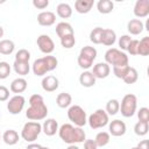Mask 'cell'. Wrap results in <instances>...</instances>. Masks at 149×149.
Segmentation results:
<instances>
[{
	"label": "cell",
	"instance_id": "6da1fadb",
	"mask_svg": "<svg viewBox=\"0 0 149 149\" xmlns=\"http://www.w3.org/2000/svg\"><path fill=\"white\" fill-rule=\"evenodd\" d=\"M48 115V107L41 94H33L29 98V107L26 111V116L30 121L44 120Z\"/></svg>",
	"mask_w": 149,
	"mask_h": 149
},
{
	"label": "cell",
	"instance_id": "7a4b0ae2",
	"mask_svg": "<svg viewBox=\"0 0 149 149\" xmlns=\"http://www.w3.org/2000/svg\"><path fill=\"white\" fill-rule=\"evenodd\" d=\"M58 135L64 143L77 144L83 143L86 140V134L81 127L73 126L71 123H64L58 128Z\"/></svg>",
	"mask_w": 149,
	"mask_h": 149
},
{
	"label": "cell",
	"instance_id": "3957f363",
	"mask_svg": "<svg viewBox=\"0 0 149 149\" xmlns=\"http://www.w3.org/2000/svg\"><path fill=\"white\" fill-rule=\"evenodd\" d=\"M58 66V61L55 56L51 55H47L44 57L37 58L34 61L33 65H31V70L33 73L37 77H43L45 76L48 72L54 71L56 68Z\"/></svg>",
	"mask_w": 149,
	"mask_h": 149
},
{
	"label": "cell",
	"instance_id": "277c9868",
	"mask_svg": "<svg viewBox=\"0 0 149 149\" xmlns=\"http://www.w3.org/2000/svg\"><path fill=\"white\" fill-rule=\"evenodd\" d=\"M95 58H97V49L91 45H85L79 51L77 63L79 68H81L83 70H88L90 68L93 66V62L95 61Z\"/></svg>",
	"mask_w": 149,
	"mask_h": 149
},
{
	"label": "cell",
	"instance_id": "5b68a950",
	"mask_svg": "<svg viewBox=\"0 0 149 149\" xmlns=\"http://www.w3.org/2000/svg\"><path fill=\"white\" fill-rule=\"evenodd\" d=\"M105 63L108 65L115 66H126L128 65V56L126 52L116 48H109L105 52Z\"/></svg>",
	"mask_w": 149,
	"mask_h": 149
},
{
	"label": "cell",
	"instance_id": "8992f818",
	"mask_svg": "<svg viewBox=\"0 0 149 149\" xmlns=\"http://www.w3.org/2000/svg\"><path fill=\"white\" fill-rule=\"evenodd\" d=\"M42 132V125L37 121H28L21 129V137L29 143H33Z\"/></svg>",
	"mask_w": 149,
	"mask_h": 149
},
{
	"label": "cell",
	"instance_id": "52a82bcc",
	"mask_svg": "<svg viewBox=\"0 0 149 149\" xmlns=\"http://www.w3.org/2000/svg\"><path fill=\"white\" fill-rule=\"evenodd\" d=\"M137 108V98L135 94L128 93L126 95H123L121 104H120V109L119 112L121 113L122 116L125 118H132Z\"/></svg>",
	"mask_w": 149,
	"mask_h": 149
},
{
	"label": "cell",
	"instance_id": "ba28073f",
	"mask_svg": "<svg viewBox=\"0 0 149 149\" xmlns=\"http://www.w3.org/2000/svg\"><path fill=\"white\" fill-rule=\"evenodd\" d=\"M68 118L77 127H84L87 123V116L84 108L79 105H71L68 109Z\"/></svg>",
	"mask_w": 149,
	"mask_h": 149
},
{
	"label": "cell",
	"instance_id": "9c48e42d",
	"mask_svg": "<svg viewBox=\"0 0 149 149\" xmlns=\"http://www.w3.org/2000/svg\"><path fill=\"white\" fill-rule=\"evenodd\" d=\"M108 122H109V115L105 112V109H101V108L93 112L87 119V123L92 129L102 128L107 126Z\"/></svg>",
	"mask_w": 149,
	"mask_h": 149
},
{
	"label": "cell",
	"instance_id": "30bf717a",
	"mask_svg": "<svg viewBox=\"0 0 149 149\" xmlns=\"http://www.w3.org/2000/svg\"><path fill=\"white\" fill-rule=\"evenodd\" d=\"M24 104H26V99L23 95L21 94H15L14 97L9 98L8 99V102H7V109L10 114L13 115H16V114H20L23 108H24Z\"/></svg>",
	"mask_w": 149,
	"mask_h": 149
},
{
	"label": "cell",
	"instance_id": "8fae6325",
	"mask_svg": "<svg viewBox=\"0 0 149 149\" xmlns=\"http://www.w3.org/2000/svg\"><path fill=\"white\" fill-rule=\"evenodd\" d=\"M36 44H37L40 51L45 55H51V52L55 50V43H54L52 38L47 34L40 35L36 40Z\"/></svg>",
	"mask_w": 149,
	"mask_h": 149
},
{
	"label": "cell",
	"instance_id": "7c38bea8",
	"mask_svg": "<svg viewBox=\"0 0 149 149\" xmlns=\"http://www.w3.org/2000/svg\"><path fill=\"white\" fill-rule=\"evenodd\" d=\"M108 130H109V135L119 137V136H123L126 134L127 127L123 121L115 119V120L108 122Z\"/></svg>",
	"mask_w": 149,
	"mask_h": 149
},
{
	"label": "cell",
	"instance_id": "4fadbf2b",
	"mask_svg": "<svg viewBox=\"0 0 149 149\" xmlns=\"http://www.w3.org/2000/svg\"><path fill=\"white\" fill-rule=\"evenodd\" d=\"M133 13L139 20L147 17L149 15V0H137L134 5Z\"/></svg>",
	"mask_w": 149,
	"mask_h": 149
},
{
	"label": "cell",
	"instance_id": "5bb4252c",
	"mask_svg": "<svg viewBox=\"0 0 149 149\" xmlns=\"http://www.w3.org/2000/svg\"><path fill=\"white\" fill-rule=\"evenodd\" d=\"M95 79H104L107 78L111 73V66L105 62H99L93 65V70L91 71Z\"/></svg>",
	"mask_w": 149,
	"mask_h": 149
},
{
	"label": "cell",
	"instance_id": "9a60e30c",
	"mask_svg": "<svg viewBox=\"0 0 149 149\" xmlns=\"http://www.w3.org/2000/svg\"><path fill=\"white\" fill-rule=\"evenodd\" d=\"M41 85L45 92H55L59 86V80L57 77H55L52 74H48V76L43 77Z\"/></svg>",
	"mask_w": 149,
	"mask_h": 149
},
{
	"label": "cell",
	"instance_id": "2e32d148",
	"mask_svg": "<svg viewBox=\"0 0 149 149\" xmlns=\"http://www.w3.org/2000/svg\"><path fill=\"white\" fill-rule=\"evenodd\" d=\"M37 22L40 26L50 27L56 22V14L50 10H43L37 15Z\"/></svg>",
	"mask_w": 149,
	"mask_h": 149
},
{
	"label": "cell",
	"instance_id": "e0dca14e",
	"mask_svg": "<svg viewBox=\"0 0 149 149\" xmlns=\"http://www.w3.org/2000/svg\"><path fill=\"white\" fill-rule=\"evenodd\" d=\"M42 132L47 136H54L58 132V122L52 118L47 119L42 125Z\"/></svg>",
	"mask_w": 149,
	"mask_h": 149
},
{
	"label": "cell",
	"instance_id": "ac0fdd59",
	"mask_svg": "<svg viewBox=\"0 0 149 149\" xmlns=\"http://www.w3.org/2000/svg\"><path fill=\"white\" fill-rule=\"evenodd\" d=\"M55 30H56V34H57V36L59 38L64 37V36H68V35H74V31H73L72 26L69 22H65V21L57 23Z\"/></svg>",
	"mask_w": 149,
	"mask_h": 149
},
{
	"label": "cell",
	"instance_id": "d6986e66",
	"mask_svg": "<svg viewBox=\"0 0 149 149\" xmlns=\"http://www.w3.org/2000/svg\"><path fill=\"white\" fill-rule=\"evenodd\" d=\"M144 29V24L139 19H132L127 23V30L130 35H140Z\"/></svg>",
	"mask_w": 149,
	"mask_h": 149
},
{
	"label": "cell",
	"instance_id": "ffe728a7",
	"mask_svg": "<svg viewBox=\"0 0 149 149\" xmlns=\"http://www.w3.org/2000/svg\"><path fill=\"white\" fill-rule=\"evenodd\" d=\"M94 6L93 0H77L74 2V10L79 14H87Z\"/></svg>",
	"mask_w": 149,
	"mask_h": 149
},
{
	"label": "cell",
	"instance_id": "44dd1931",
	"mask_svg": "<svg viewBox=\"0 0 149 149\" xmlns=\"http://www.w3.org/2000/svg\"><path fill=\"white\" fill-rule=\"evenodd\" d=\"M27 86H28V83L24 78L22 77H19V78H15L12 83H10V91L13 93H16V94H20L22 92H24L27 90Z\"/></svg>",
	"mask_w": 149,
	"mask_h": 149
},
{
	"label": "cell",
	"instance_id": "7402d4cb",
	"mask_svg": "<svg viewBox=\"0 0 149 149\" xmlns=\"http://www.w3.org/2000/svg\"><path fill=\"white\" fill-rule=\"evenodd\" d=\"M95 80H97L95 77L88 70L83 71L80 73V76H79V83L84 87H92V86H94L95 85Z\"/></svg>",
	"mask_w": 149,
	"mask_h": 149
},
{
	"label": "cell",
	"instance_id": "603a6c76",
	"mask_svg": "<svg viewBox=\"0 0 149 149\" xmlns=\"http://www.w3.org/2000/svg\"><path fill=\"white\" fill-rule=\"evenodd\" d=\"M116 42V34L113 29L106 28L102 31V36H101V44L106 45V47H112L114 43Z\"/></svg>",
	"mask_w": 149,
	"mask_h": 149
},
{
	"label": "cell",
	"instance_id": "cb8c5ba5",
	"mask_svg": "<svg viewBox=\"0 0 149 149\" xmlns=\"http://www.w3.org/2000/svg\"><path fill=\"white\" fill-rule=\"evenodd\" d=\"M1 139H2V141H3L6 144H8V146H14V144H16V143L19 142L20 136H19V133H17L16 130H14V129H7V130L1 135Z\"/></svg>",
	"mask_w": 149,
	"mask_h": 149
},
{
	"label": "cell",
	"instance_id": "d4e9b609",
	"mask_svg": "<svg viewBox=\"0 0 149 149\" xmlns=\"http://www.w3.org/2000/svg\"><path fill=\"white\" fill-rule=\"evenodd\" d=\"M56 104L59 108H69L72 104V97L70 93L62 92L56 97Z\"/></svg>",
	"mask_w": 149,
	"mask_h": 149
},
{
	"label": "cell",
	"instance_id": "484cf974",
	"mask_svg": "<svg viewBox=\"0 0 149 149\" xmlns=\"http://www.w3.org/2000/svg\"><path fill=\"white\" fill-rule=\"evenodd\" d=\"M56 13L59 17L62 19H69L71 17L72 15V8L69 3L66 2H61L57 5V8H56Z\"/></svg>",
	"mask_w": 149,
	"mask_h": 149
},
{
	"label": "cell",
	"instance_id": "4316f807",
	"mask_svg": "<svg viewBox=\"0 0 149 149\" xmlns=\"http://www.w3.org/2000/svg\"><path fill=\"white\" fill-rule=\"evenodd\" d=\"M97 9L100 14H109L114 9V2L111 0H99L97 2Z\"/></svg>",
	"mask_w": 149,
	"mask_h": 149
},
{
	"label": "cell",
	"instance_id": "83f0119b",
	"mask_svg": "<svg viewBox=\"0 0 149 149\" xmlns=\"http://www.w3.org/2000/svg\"><path fill=\"white\" fill-rule=\"evenodd\" d=\"M14 49H15V44L12 40L5 38V40L0 41V54L1 55H6V56L10 55V54H13Z\"/></svg>",
	"mask_w": 149,
	"mask_h": 149
},
{
	"label": "cell",
	"instance_id": "f1b7e54d",
	"mask_svg": "<svg viewBox=\"0 0 149 149\" xmlns=\"http://www.w3.org/2000/svg\"><path fill=\"white\" fill-rule=\"evenodd\" d=\"M137 79H139V72H137V70L135 68H133V66H129L128 70H127V72H126V74H125V77L122 78V80L126 84L130 85V84L136 83Z\"/></svg>",
	"mask_w": 149,
	"mask_h": 149
},
{
	"label": "cell",
	"instance_id": "f546056e",
	"mask_svg": "<svg viewBox=\"0 0 149 149\" xmlns=\"http://www.w3.org/2000/svg\"><path fill=\"white\" fill-rule=\"evenodd\" d=\"M13 69L16 74L19 76H26L30 71V65L29 63H21V62H15L13 63Z\"/></svg>",
	"mask_w": 149,
	"mask_h": 149
},
{
	"label": "cell",
	"instance_id": "4dcf8cb0",
	"mask_svg": "<svg viewBox=\"0 0 149 149\" xmlns=\"http://www.w3.org/2000/svg\"><path fill=\"white\" fill-rule=\"evenodd\" d=\"M119 109H120V102H119V100H116V99H109L107 101L105 112L108 115H115V114H118L119 113Z\"/></svg>",
	"mask_w": 149,
	"mask_h": 149
},
{
	"label": "cell",
	"instance_id": "1f68e13d",
	"mask_svg": "<svg viewBox=\"0 0 149 149\" xmlns=\"http://www.w3.org/2000/svg\"><path fill=\"white\" fill-rule=\"evenodd\" d=\"M109 141H111V135L107 132H99L94 139V142L97 143L98 147H105L109 143Z\"/></svg>",
	"mask_w": 149,
	"mask_h": 149
},
{
	"label": "cell",
	"instance_id": "d6a6232c",
	"mask_svg": "<svg viewBox=\"0 0 149 149\" xmlns=\"http://www.w3.org/2000/svg\"><path fill=\"white\" fill-rule=\"evenodd\" d=\"M104 28L101 27H95L91 30L90 33V41L94 44H101V36H102Z\"/></svg>",
	"mask_w": 149,
	"mask_h": 149
},
{
	"label": "cell",
	"instance_id": "836d02e7",
	"mask_svg": "<svg viewBox=\"0 0 149 149\" xmlns=\"http://www.w3.org/2000/svg\"><path fill=\"white\" fill-rule=\"evenodd\" d=\"M137 55H140V56H148L149 55V37L148 36H144L141 41H139Z\"/></svg>",
	"mask_w": 149,
	"mask_h": 149
},
{
	"label": "cell",
	"instance_id": "e575fe53",
	"mask_svg": "<svg viewBox=\"0 0 149 149\" xmlns=\"http://www.w3.org/2000/svg\"><path fill=\"white\" fill-rule=\"evenodd\" d=\"M149 130V123L148 122H142V121H137L134 126V133L137 136H144L148 134Z\"/></svg>",
	"mask_w": 149,
	"mask_h": 149
},
{
	"label": "cell",
	"instance_id": "d590c367",
	"mask_svg": "<svg viewBox=\"0 0 149 149\" xmlns=\"http://www.w3.org/2000/svg\"><path fill=\"white\" fill-rule=\"evenodd\" d=\"M30 59V52L27 49H20L15 54V62H21V63H29Z\"/></svg>",
	"mask_w": 149,
	"mask_h": 149
},
{
	"label": "cell",
	"instance_id": "8d00e7d4",
	"mask_svg": "<svg viewBox=\"0 0 149 149\" xmlns=\"http://www.w3.org/2000/svg\"><path fill=\"white\" fill-rule=\"evenodd\" d=\"M59 40H61V44H62V47L64 49H71L76 44V37H74V35H68V36H64V37H62Z\"/></svg>",
	"mask_w": 149,
	"mask_h": 149
},
{
	"label": "cell",
	"instance_id": "74e56055",
	"mask_svg": "<svg viewBox=\"0 0 149 149\" xmlns=\"http://www.w3.org/2000/svg\"><path fill=\"white\" fill-rule=\"evenodd\" d=\"M12 68L7 62H0V79H6L10 74Z\"/></svg>",
	"mask_w": 149,
	"mask_h": 149
},
{
	"label": "cell",
	"instance_id": "f35d334b",
	"mask_svg": "<svg viewBox=\"0 0 149 149\" xmlns=\"http://www.w3.org/2000/svg\"><path fill=\"white\" fill-rule=\"evenodd\" d=\"M137 118H139V121L149 123V108L148 107H141L137 111Z\"/></svg>",
	"mask_w": 149,
	"mask_h": 149
},
{
	"label": "cell",
	"instance_id": "ab89813d",
	"mask_svg": "<svg viewBox=\"0 0 149 149\" xmlns=\"http://www.w3.org/2000/svg\"><path fill=\"white\" fill-rule=\"evenodd\" d=\"M132 41V37L130 35H122L121 37H119V41H118V44H119V48L121 51L123 50H127V47L129 44V42Z\"/></svg>",
	"mask_w": 149,
	"mask_h": 149
},
{
	"label": "cell",
	"instance_id": "60d3db41",
	"mask_svg": "<svg viewBox=\"0 0 149 149\" xmlns=\"http://www.w3.org/2000/svg\"><path fill=\"white\" fill-rule=\"evenodd\" d=\"M137 49H139V40L132 38L126 51H128V54H130L132 56H135V55H137Z\"/></svg>",
	"mask_w": 149,
	"mask_h": 149
},
{
	"label": "cell",
	"instance_id": "b9f144b4",
	"mask_svg": "<svg viewBox=\"0 0 149 149\" xmlns=\"http://www.w3.org/2000/svg\"><path fill=\"white\" fill-rule=\"evenodd\" d=\"M128 68H129V65H126V66H115V68H113V73H114V76L116 78L122 79L125 77Z\"/></svg>",
	"mask_w": 149,
	"mask_h": 149
},
{
	"label": "cell",
	"instance_id": "7bdbcfd3",
	"mask_svg": "<svg viewBox=\"0 0 149 149\" xmlns=\"http://www.w3.org/2000/svg\"><path fill=\"white\" fill-rule=\"evenodd\" d=\"M33 6L37 9H44L49 6V0H33Z\"/></svg>",
	"mask_w": 149,
	"mask_h": 149
},
{
	"label": "cell",
	"instance_id": "ee69618b",
	"mask_svg": "<svg viewBox=\"0 0 149 149\" xmlns=\"http://www.w3.org/2000/svg\"><path fill=\"white\" fill-rule=\"evenodd\" d=\"M9 99V90L3 86L0 85V101H7Z\"/></svg>",
	"mask_w": 149,
	"mask_h": 149
},
{
	"label": "cell",
	"instance_id": "f6af8a7d",
	"mask_svg": "<svg viewBox=\"0 0 149 149\" xmlns=\"http://www.w3.org/2000/svg\"><path fill=\"white\" fill-rule=\"evenodd\" d=\"M83 143H84V149H98L97 143H95L94 140H92V139L85 140Z\"/></svg>",
	"mask_w": 149,
	"mask_h": 149
},
{
	"label": "cell",
	"instance_id": "bcb514c9",
	"mask_svg": "<svg viewBox=\"0 0 149 149\" xmlns=\"http://www.w3.org/2000/svg\"><path fill=\"white\" fill-rule=\"evenodd\" d=\"M137 149H149V141L148 140H142L139 142V144L136 146Z\"/></svg>",
	"mask_w": 149,
	"mask_h": 149
},
{
	"label": "cell",
	"instance_id": "7dc6e473",
	"mask_svg": "<svg viewBox=\"0 0 149 149\" xmlns=\"http://www.w3.org/2000/svg\"><path fill=\"white\" fill-rule=\"evenodd\" d=\"M26 149H42V146L33 142V143H29V144L27 146V148H26Z\"/></svg>",
	"mask_w": 149,
	"mask_h": 149
},
{
	"label": "cell",
	"instance_id": "c3c4849f",
	"mask_svg": "<svg viewBox=\"0 0 149 149\" xmlns=\"http://www.w3.org/2000/svg\"><path fill=\"white\" fill-rule=\"evenodd\" d=\"M66 149H79V147L76 146V144H69V147Z\"/></svg>",
	"mask_w": 149,
	"mask_h": 149
},
{
	"label": "cell",
	"instance_id": "681fc988",
	"mask_svg": "<svg viewBox=\"0 0 149 149\" xmlns=\"http://www.w3.org/2000/svg\"><path fill=\"white\" fill-rule=\"evenodd\" d=\"M3 33H5V31H3V28H2L1 26H0V38H1L2 36H3Z\"/></svg>",
	"mask_w": 149,
	"mask_h": 149
},
{
	"label": "cell",
	"instance_id": "f907efd6",
	"mask_svg": "<svg viewBox=\"0 0 149 149\" xmlns=\"http://www.w3.org/2000/svg\"><path fill=\"white\" fill-rule=\"evenodd\" d=\"M42 149H49L48 147H42Z\"/></svg>",
	"mask_w": 149,
	"mask_h": 149
},
{
	"label": "cell",
	"instance_id": "816d5d0a",
	"mask_svg": "<svg viewBox=\"0 0 149 149\" xmlns=\"http://www.w3.org/2000/svg\"><path fill=\"white\" fill-rule=\"evenodd\" d=\"M132 149H137V148H136V147H133V148H132Z\"/></svg>",
	"mask_w": 149,
	"mask_h": 149
},
{
	"label": "cell",
	"instance_id": "f5cc1de1",
	"mask_svg": "<svg viewBox=\"0 0 149 149\" xmlns=\"http://www.w3.org/2000/svg\"><path fill=\"white\" fill-rule=\"evenodd\" d=\"M0 140H1V134H0Z\"/></svg>",
	"mask_w": 149,
	"mask_h": 149
},
{
	"label": "cell",
	"instance_id": "db71d44e",
	"mask_svg": "<svg viewBox=\"0 0 149 149\" xmlns=\"http://www.w3.org/2000/svg\"><path fill=\"white\" fill-rule=\"evenodd\" d=\"M0 116H1V114H0Z\"/></svg>",
	"mask_w": 149,
	"mask_h": 149
}]
</instances>
